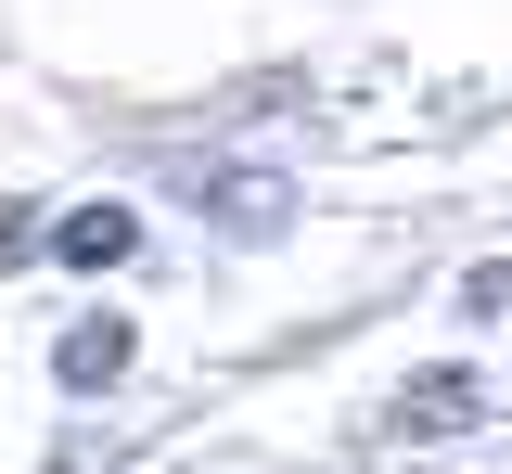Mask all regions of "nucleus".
<instances>
[{
  "instance_id": "nucleus-2",
  "label": "nucleus",
  "mask_w": 512,
  "mask_h": 474,
  "mask_svg": "<svg viewBox=\"0 0 512 474\" xmlns=\"http://www.w3.org/2000/svg\"><path fill=\"white\" fill-rule=\"evenodd\" d=\"M64 385H77V398H90V385H116L128 372V321H77V334H64V359H52Z\"/></svg>"
},
{
  "instance_id": "nucleus-1",
  "label": "nucleus",
  "mask_w": 512,
  "mask_h": 474,
  "mask_svg": "<svg viewBox=\"0 0 512 474\" xmlns=\"http://www.w3.org/2000/svg\"><path fill=\"white\" fill-rule=\"evenodd\" d=\"M128 244H141V218H128V205H77V218L52 231V257H64V270H116Z\"/></svg>"
}]
</instances>
